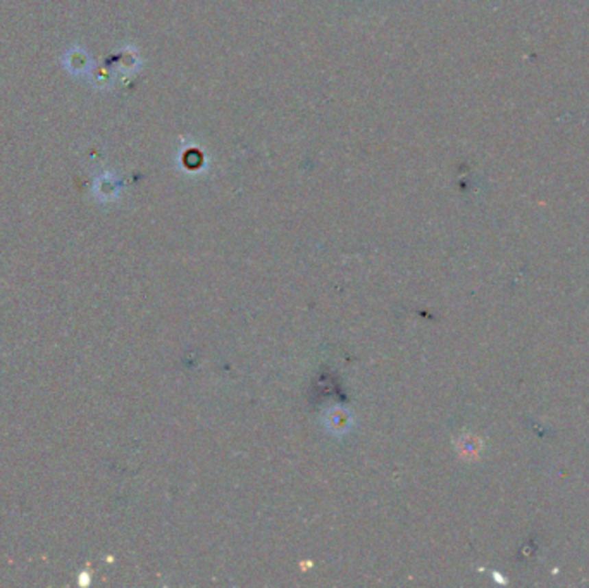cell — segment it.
Returning a JSON list of instances; mask_svg holds the SVG:
<instances>
[{"label": "cell", "instance_id": "1", "mask_svg": "<svg viewBox=\"0 0 589 588\" xmlns=\"http://www.w3.org/2000/svg\"><path fill=\"white\" fill-rule=\"evenodd\" d=\"M324 425L333 435H343L352 428V416L341 408H335L326 414Z\"/></svg>", "mask_w": 589, "mask_h": 588}]
</instances>
